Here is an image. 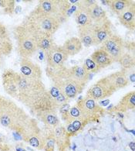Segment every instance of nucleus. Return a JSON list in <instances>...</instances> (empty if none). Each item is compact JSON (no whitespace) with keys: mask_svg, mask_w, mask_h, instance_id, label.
Returning <instances> with one entry per match:
<instances>
[{"mask_svg":"<svg viewBox=\"0 0 135 151\" xmlns=\"http://www.w3.org/2000/svg\"><path fill=\"white\" fill-rule=\"evenodd\" d=\"M16 78L17 92L15 99L23 103L33 116L37 118L45 112L59 110L42 80L27 78L18 72Z\"/></svg>","mask_w":135,"mask_h":151,"instance_id":"1","label":"nucleus"},{"mask_svg":"<svg viewBox=\"0 0 135 151\" xmlns=\"http://www.w3.org/2000/svg\"><path fill=\"white\" fill-rule=\"evenodd\" d=\"M0 124L14 131L26 142L41 132L37 120L29 116L14 101L3 96H0Z\"/></svg>","mask_w":135,"mask_h":151,"instance_id":"2","label":"nucleus"},{"mask_svg":"<svg viewBox=\"0 0 135 151\" xmlns=\"http://www.w3.org/2000/svg\"><path fill=\"white\" fill-rule=\"evenodd\" d=\"M45 71L53 86L59 89L69 99L82 93L90 76V73L80 65L70 68L64 65L56 69L46 68Z\"/></svg>","mask_w":135,"mask_h":151,"instance_id":"3","label":"nucleus"},{"mask_svg":"<svg viewBox=\"0 0 135 151\" xmlns=\"http://www.w3.org/2000/svg\"><path fill=\"white\" fill-rule=\"evenodd\" d=\"M30 28L36 35L53 37L61 26L57 18L43 12L38 6L31 11L23 21Z\"/></svg>","mask_w":135,"mask_h":151,"instance_id":"4","label":"nucleus"},{"mask_svg":"<svg viewBox=\"0 0 135 151\" xmlns=\"http://www.w3.org/2000/svg\"><path fill=\"white\" fill-rule=\"evenodd\" d=\"M12 34L17 45V52L21 58H30L38 50L37 36L23 22L13 27Z\"/></svg>","mask_w":135,"mask_h":151,"instance_id":"5","label":"nucleus"},{"mask_svg":"<svg viewBox=\"0 0 135 151\" xmlns=\"http://www.w3.org/2000/svg\"><path fill=\"white\" fill-rule=\"evenodd\" d=\"M76 106L80 110L82 118L88 123L98 121L105 113V109L102 106H100L96 101L87 96L77 101Z\"/></svg>","mask_w":135,"mask_h":151,"instance_id":"6","label":"nucleus"},{"mask_svg":"<svg viewBox=\"0 0 135 151\" xmlns=\"http://www.w3.org/2000/svg\"><path fill=\"white\" fill-rule=\"evenodd\" d=\"M116 91L117 89L113 86L106 76L91 85L86 91V96L95 101H100L111 97Z\"/></svg>","mask_w":135,"mask_h":151,"instance_id":"7","label":"nucleus"},{"mask_svg":"<svg viewBox=\"0 0 135 151\" xmlns=\"http://www.w3.org/2000/svg\"><path fill=\"white\" fill-rule=\"evenodd\" d=\"M100 48L108 53L114 62H118L120 58L126 52L124 48V40L123 38L121 36L114 33L101 44Z\"/></svg>","mask_w":135,"mask_h":151,"instance_id":"8","label":"nucleus"},{"mask_svg":"<svg viewBox=\"0 0 135 151\" xmlns=\"http://www.w3.org/2000/svg\"><path fill=\"white\" fill-rule=\"evenodd\" d=\"M45 56L47 64L46 68L51 69L59 68L60 67L64 66L65 62L69 58L62 46L57 44L46 52Z\"/></svg>","mask_w":135,"mask_h":151,"instance_id":"9","label":"nucleus"},{"mask_svg":"<svg viewBox=\"0 0 135 151\" xmlns=\"http://www.w3.org/2000/svg\"><path fill=\"white\" fill-rule=\"evenodd\" d=\"M20 75L27 78L33 80H42L43 70L37 64L34 63L29 58H21L19 62Z\"/></svg>","mask_w":135,"mask_h":151,"instance_id":"10","label":"nucleus"},{"mask_svg":"<svg viewBox=\"0 0 135 151\" xmlns=\"http://www.w3.org/2000/svg\"><path fill=\"white\" fill-rule=\"evenodd\" d=\"M112 34V23L110 19L94 24V46L101 45Z\"/></svg>","mask_w":135,"mask_h":151,"instance_id":"11","label":"nucleus"},{"mask_svg":"<svg viewBox=\"0 0 135 151\" xmlns=\"http://www.w3.org/2000/svg\"><path fill=\"white\" fill-rule=\"evenodd\" d=\"M12 41L7 27L0 22V59L9 56L12 51Z\"/></svg>","mask_w":135,"mask_h":151,"instance_id":"12","label":"nucleus"},{"mask_svg":"<svg viewBox=\"0 0 135 151\" xmlns=\"http://www.w3.org/2000/svg\"><path fill=\"white\" fill-rule=\"evenodd\" d=\"M135 108V91H131L127 93L119 101L117 105L112 108L111 112H126L134 110Z\"/></svg>","mask_w":135,"mask_h":151,"instance_id":"13","label":"nucleus"},{"mask_svg":"<svg viewBox=\"0 0 135 151\" xmlns=\"http://www.w3.org/2000/svg\"><path fill=\"white\" fill-rule=\"evenodd\" d=\"M58 151H66L70 146V138L64 126L58 125L53 130Z\"/></svg>","mask_w":135,"mask_h":151,"instance_id":"14","label":"nucleus"},{"mask_svg":"<svg viewBox=\"0 0 135 151\" xmlns=\"http://www.w3.org/2000/svg\"><path fill=\"white\" fill-rule=\"evenodd\" d=\"M120 23L122 26L130 30L135 29V2L131 5L123 13L117 16Z\"/></svg>","mask_w":135,"mask_h":151,"instance_id":"15","label":"nucleus"},{"mask_svg":"<svg viewBox=\"0 0 135 151\" xmlns=\"http://www.w3.org/2000/svg\"><path fill=\"white\" fill-rule=\"evenodd\" d=\"M38 6L46 13L57 18L60 23V2L59 0H41Z\"/></svg>","mask_w":135,"mask_h":151,"instance_id":"16","label":"nucleus"},{"mask_svg":"<svg viewBox=\"0 0 135 151\" xmlns=\"http://www.w3.org/2000/svg\"><path fill=\"white\" fill-rule=\"evenodd\" d=\"M106 78L109 79V81H111L113 86L117 90L127 87L130 84L128 76H127V70H124V69L112 73L111 75H107Z\"/></svg>","mask_w":135,"mask_h":151,"instance_id":"17","label":"nucleus"},{"mask_svg":"<svg viewBox=\"0 0 135 151\" xmlns=\"http://www.w3.org/2000/svg\"><path fill=\"white\" fill-rule=\"evenodd\" d=\"M78 27V38L83 46L89 47L94 46V23L90 25Z\"/></svg>","mask_w":135,"mask_h":151,"instance_id":"18","label":"nucleus"},{"mask_svg":"<svg viewBox=\"0 0 135 151\" xmlns=\"http://www.w3.org/2000/svg\"><path fill=\"white\" fill-rule=\"evenodd\" d=\"M87 9L94 24L103 23L109 19L106 11L95 1L92 4L87 6Z\"/></svg>","mask_w":135,"mask_h":151,"instance_id":"19","label":"nucleus"},{"mask_svg":"<svg viewBox=\"0 0 135 151\" xmlns=\"http://www.w3.org/2000/svg\"><path fill=\"white\" fill-rule=\"evenodd\" d=\"M90 58L99 66L100 69L106 68L114 63L113 58L104 50L99 48L91 54Z\"/></svg>","mask_w":135,"mask_h":151,"instance_id":"20","label":"nucleus"},{"mask_svg":"<svg viewBox=\"0 0 135 151\" xmlns=\"http://www.w3.org/2000/svg\"><path fill=\"white\" fill-rule=\"evenodd\" d=\"M74 18L77 27H84L93 24V21L89 14L87 6L83 3L82 1H80L79 7L74 13Z\"/></svg>","mask_w":135,"mask_h":151,"instance_id":"21","label":"nucleus"},{"mask_svg":"<svg viewBox=\"0 0 135 151\" xmlns=\"http://www.w3.org/2000/svg\"><path fill=\"white\" fill-rule=\"evenodd\" d=\"M62 47L68 56L70 57L79 54L82 50L83 45L79 38L74 37L66 40L64 42V45L62 46Z\"/></svg>","mask_w":135,"mask_h":151,"instance_id":"22","label":"nucleus"},{"mask_svg":"<svg viewBox=\"0 0 135 151\" xmlns=\"http://www.w3.org/2000/svg\"><path fill=\"white\" fill-rule=\"evenodd\" d=\"M37 119L42 121L45 126L49 128L54 129L56 126L59 125V119L58 117L57 112H45L39 115Z\"/></svg>","mask_w":135,"mask_h":151,"instance_id":"23","label":"nucleus"},{"mask_svg":"<svg viewBox=\"0 0 135 151\" xmlns=\"http://www.w3.org/2000/svg\"><path fill=\"white\" fill-rule=\"evenodd\" d=\"M87 124H88V122H86L85 120L81 119L71 120L70 122L66 123V132H67L69 137H74Z\"/></svg>","mask_w":135,"mask_h":151,"instance_id":"24","label":"nucleus"},{"mask_svg":"<svg viewBox=\"0 0 135 151\" xmlns=\"http://www.w3.org/2000/svg\"><path fill=\"white\" fill-rule=\"evenodd\" d=\"M134 1L131 0H111V1H106L107 5L111 8V10L118 16L121 13H123L125 9H127L128 7L134 3Z\"/></svg>","mask_w":135,"mask_h":151,"instance_id":"25","label":"nucleus"},{"mask_svg":"<svg viewBox=\"0 0 135 151\" xmlns=\"http://www.w3.org/2000/svg\"><path fill=\"white\" fill-rule=\"evenodd\" d=\"M49 92L58 109H59L64 104L68 103V101L70 100L59 89L54 87L53 85V87L49 90Z\"/></svg>","mask_w":135,"mask_h":151,"instance_id":"26","label":"nucleus"},{"mask_svg":"<svg viewBox=\"0 0 135 151\" xmlns=\"http://www.w3.org/2000/svg\"><path fill=\"white\" fill-rule=\"evenodd\" d=\"M56 43L53 37L50 36H40L37 39V47L38 49L43 50L44 53L51 49L56 45Z\"/></svg>","mask_w":135,"mask_h":151,"instance_id":"27","label":"nucleus"},{"mask_svg":"<svg viewBox=\"0 0 135 151\" xmlns=\"http://www.w3.org/2000/svg\"><path fill=\"white\" fill-rule=\"evenodd\" d=\"M118 63L124 70H130L131 68H134L135 64L134 55L125 52L124 54L118 60Z\"/></svg>","mask_w":135,"mask_h":151,"instance_id":"28","label":"nucleus"},{"mask_svg":"<svg viewBox=\"0 0 135 151\" xmlns=\"http://www.w3.org/2000/svg\"><path fill=\"white\" fill-rule=\"evenodd\" d=\"M44 141H45V137H43L41 132L39 134L35 135L33 137L27 140V143L31 145V147H34L37 150H42L43 149V146H44Z\"/></svg>","mask_w":135,"mask_h":151,"instance_id":"29","label":"nucleus"},{"mask_svg":"<svg viewBox=\"0 0 135 151\" xmlns=\"http://www.w3.org/2000/svg\"><path fill=\"white\" fill-rule=\"evenodd\" d=\"M84 68V69L87 71L88 73L91 74H95V73L99 72L101 69L99 68V66L96 63L94 62V60L90 58H86V60H84V64L82 65Z\"/></svg>","mask_w":135,"mask_h":151,"instance_id":"30","label":"nucleus"},{"mask_svg":"<svg viewBox=\"0 0 135 151\" xmlns=\"http://www.w3.org/2000/svg\"><path fill=\"white\" fill-rule=\"evenodd\" d=\"M56 140L55 137L53 132H50L45 137V141H44V146L43 150L45 151H55Z\"/></svg>","mask_w":135,"mask_h":151,"instance_id":"31","label":"nucleus"},{"mask_svg":"<svg viewBox=\"0 0 135 151\" xmlns=\"http://www.w3.org/2000/svg\"><path fill=\"white\" fill-rule=\"evenodd\" d=\"M0 7L4 9L7 14H12L15 9V1L12 0H0Z\"/></svg>","mask_w":135,"mask_h":151,"instance_id":"32","label":"nucleus"},{"mask_svg":"<svg viewBox=\"0 0 135 151\" xmlns=\"http://www.w3.org/2000/svg\"><path fill=\"white\" fill-rule=\"evenodd\" d=\"M9 145L6 143V138L0 133V151H9Z\"/></svg>","mask_w":135,"mask_h":151,"instance_id":"33","label":"nucleus"},{"mask_svg":"<svg viewBox=\"0 0 135 151\" xmlns=\"http://www.w3.org/2000/svg\"><path fill=\"white\" fill-rule=\"evenodd\" d=\"M124 48L125 50H127L128 51L127 53L134 55V41H124Z\"/></svg>","mask_w":135,"mask_h":151,"instance_id":"34","label":"nucleus"},{"mask_svg":"<svg viewBox=\"0 0 135 151\" xmlns=\"http://www.w3.org/2000/svg\"><path fill=\"white\" fill-rule=\"evenodd\" d=\"M129 70H130V72H128V70H127V76H128L129 81L131 83H134L135 76H134V68L130 69Z\"/></svg>","mask_w":135,"mask_h":151,"instance_id":"35","label":"nucleus"},{"mask_svg":"<svg viewBox=\"0 0 135 151\" xmlns=\"http://www.w3.org/2000/svg\"><path fill=\"white\" fill-rule=\"evenodd\" d=\"M129 147H130V148L132 150V151H135V143L134 141L129 143Z\"/></svg>","mask_w":135,"mask_h":151,"instance_id":"36","label":"nucleus"},{"mask_svg":"<svg viewBox=\"0 0 135 151\" xmlns=\"http://www.w3.org/2000/svg\"><path fill=\"white\" fill-rule=\"evenodd\" d=\"M16 151H26V150L23 149V148H20V147H16Z\"/></svg>","mask_w":135,"mask_h":151,"instance_id":"37","label":"nucleus"}]
</instances>
